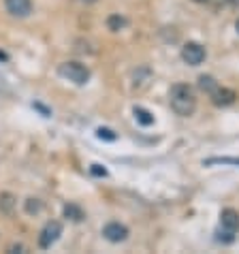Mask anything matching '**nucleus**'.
Listing matches in <instances>:
<instances>
[{
	"instance_id": "f257e3e1",
	"label": "nucleus",
	"mask_w": 239,
	"mask_h": 254,
	"mask_svg": "<svg viewBox=\"0 0 239 254\" xmlns=\"http://www.w3.org/2000/svg\"><path fill=\"white\" fill-rule=\"evenodd\" d=\"M169 103H171V109L178 116L190 118L196 109L194 90L188 83H175V86H171V92H169Z\"/></svg>"
},
{
	"instance_id": "f03ea898",
	"label": "nucleus",
	"mask_w": 239,
	"mask_h": 254,
	"mask_svg": "<svg viewBox=\"0 0 239 254\" xmlns=\"http://www.w3.org/2000/svg\"><path fill=\"white\" fill-rule=\"evenodd\" d=\"M58 73L64 77V79L73 81L75 86H86L90 81V68L81 62H75V60H68V62H62L58 66Z\"/></svg>"
},
{
	"instance_id": "7ed1b4c3",
	"label": "nucleus",
	"mask_w": 239,
	"mask_h": 254,
	"mask_svg": "<svg viewBox=\"0 0 239 254\" xmlns=\"http://www.w3.org/2000/svg\"><path fill=\"white\" fill-rule=\"evenodd\" d=\"M62 235V224L58 220H49L43 229H41V235H39V248L41 250H47L58 242Z\"/></svg>"
},
{
	"instance_id": "20e7f679",
	"label": "nucleus",
	"mask_w": 239,
	"mask_h": 254,
	"mask_svg": "<svg viewBox=\"0 0 239 254\" xmlns=\"http://www.w3.org/2000/svg\"><path fill=\"white\" fill-rule=\"evenodd\" d=\"M205 47L199 45V43H194V41H188V43L181 47V58H184L186 64H190V66H199L203 60H205Z\"/></svg>"
},
{
	"instance_id": "39448f33",
	"label": "nucleus",
	"mask_w": 239,
	"mask_h": 254,
	"mask_svg": "<svg viewBox=\"0 0 239 254\" xmlns=\"http://www.w3.org/2000/svg\"><path fill=\"white\" fill-rule=\"evenodd\" d=\"M103 237L111 244H122L128 239V227H124V224H120V222H109V224H105V229H103Z\"/></svg>"
},
{
	"instance_id": "423d86ee",
	"label": "nucleus",
	"mask_w": 239,
	"mask_h": 254,
	"mask_svg": "<svg viewBox=\"0 0 239 254\" xmlns=\"http://www.w3.org/2000/svg\"><path fill=\"white\" fill-rule=\"evenodd\" d=\"M4 6L13 17H28L32 13V0H4Z\"/></svg>"
},
{
	"instance_id": "0eeeda50",
	"label": "nucleus",
	"mask_w": 239,
	"mask_h": 254,
	"mask_svg": "<svg viewBox=\"0 0 239 254\" xmlns=\"http://www.w3.org/2000/svg\"><path fill=\"white\" fill-rule=\"evenodd\" d=\"M209 96H212V103L216 105V107H229V105H233L235 98H237V94L233 92V90L220 88V86H218Z\"/></svg>"
},
{
	"instance_id": "6e6552de",
	"label": "nucleus",
	"mask_w": 239,
	"mask_h": 254,
	"mask_svg": "<svg viewBox=\"0 0 239 254\" xmlns=\"http://www.w3.org/2000/svg\"><path fill=\"white\" fill-rule=\"evenodd\" d=\"M220 227L222 229H227L231 233H237L239 231V211L235 209H222V214H220Z\"/></svg>"
},
{
	"instance_id": "1a4fd4ad",
	"label": "nucleus",
	"mask_w": 239,
	"mask_h": 254,
	"mask_svg": "<svg viewBox=\"0 0 239 254\" xmlns=\"http://www.w3.org/2000/svg\"><path fill=\"white\" fill-rule=\"evenodd\" d=\"M152 79V70L147 66H141L135 70V75H132V90H137V92H141V90L147 88V83Z\"/></svg>"
},
{
	"instance_id": "9d476101",
	"label": "nucleus",
	"mask_w": 239,
	"mask_h": 254,
	"mask_svg": "<svg viewBox=\"0 0 239 254\" xmlns=\"http://www.w3.org/2000/svg\"><path fill=\"white\" fill-rule=\"evenodd\" d=\"M17 205V196L11 194V192H0V214L4 216H11L15 211Z\"/></svg>"
},
{
	"instance_id": "9b49d317",
	"label": "nucleus",
	"mask_w": 239,
	"mask_h": 254,
	"mask_svg": "<svg viewBox=\"0 0 239 254\" xmlns=\"http://www.w3.org/2000/svg\"><path fill=\"white\" fill-rule=\"evenodd\" d=\"M62 214H64V218H68V220H73V222H81L83 218H86L83 209L79 205H75V203H66V205L62 207Z\"/></svg>"
},
{
	"instance_id": "f8f14e48",
	"label": "nucleus",
	"mask_w": 239,
	"mask_h": 254,
	"mask_svg": "<svg viewBox=\"0 0 239 254\" xmlns=\"http://www.w3.org/2000/svg\"><path fill=\"white\" fill-rule=\"evenodd\" d=\"M43 201L37 199V196H28V199L24 201V211L28 216H39L41 211H43Z\"/></svg>"
},
{
	"instance_id": "ddd939ff",
	"label": "nucleus",
	"mask_w": 239,
	"mask_h": 254,
	"mask_svg": "<svg viewBox=\"0 0 239 254\" xmlns=\"http://www.w3.org/2000/svg\"><path fill=\"white\" fill-rule=\"evenodd\" d=\"M126 26H128V19H126L124 15H120V13H114V15L107 17V28L111 32H120Z\"/></svg>"
},
{
	"instance_id": "4468645a",
	"label": "nucleus",
	"mask_w": 239,
	"mask_h": 254,
	"mask_svg": "<svg viewBox=\"0 0 239 254\" xmlns=\"http://www.w3.org/2000/svg\"><path fill=\"white\" fill-rule=\"evenodd\" d=\"M132 114H135V120L141 126H152L154 124V116L147 109H143V107H135V109H132Z\"/></svg>"
},
{
	"instance_id": "2eb2a0df",
	"label": "nucleus",
	"mask_w": 239,
	"mask_h": 254,
	"mask_svg": "<svg viewBox=\"0 0 239 254\" xmlns=\"http://www.w3.org/2000/svg\"><path fill=\"white\" fill-rule=\"evenodd\" d=\"M199 88H201L205 94H212L214 90L218 88V81L214 79L212 75H201V77H199Z\"/></svg>"
},
{
	"instance_id": "dca6fc26",
	"label": "nucleus",
	"mask_w": 239,
	"mask_h": 254,
	"mask_svg": "<svg viewBox=\"0 0 239 254\" xmlns=\"http://www.w3.org/2000/svg\"><path fill=\"white\" fill-rule=\"evenodd\" d=\"M218 242H222V244H233L235 242V233H231V231H227V229H220L218 231Z\"/></svg>"
},
{
	"instance_id": "f3484780",
	"label": "nucleus",
	"mask_w": 239,
	"mask_h": 254,
	"mask_svg": "<svg viewBox=\"0 0 239 254\" xmlns=\"http://www.w3.org/2000/svg\"><path fill=\"white\" fill-rule=\"evenodd\" d=\"M96 137L98 139H103V141H116L118 139V135L111 128H98L96 130Z\"/></svg>"
},
{
	"instance_id": "a211bd4d",
	"label": "nucleus",
	"mask_w": 239,
	"mask_h": 254,
	"mask_svg": "<svg viewBox=\"0 0 239 254\" xmlns=\"http://www.w3.org/2000/svg\"><path fill=\"white\" fill-rule=\"evenodd\" d=\"M205 165H239V158H207Z\"/></svg>"
},
{
	"instance_id": "6ab92c4d",
	"label": "nucleus",
	"mask_w": 239,
	"mask_h": 254,
	"mask_svg": "<svg viewBox=\"0 0 239 254\" xmlns=\"http://www.w3.org/2000/svg\"><path fill=\"white\" fill-rule=\"evenodd\" d=\"M90 171H92V175H98V178H105V175H107V169L101 167V165H92Z\"/></svg>"
},
{
	"instance_id": "aec40b11",
	"label": "nucleus",
	"mask_w": 239,
	"mask_h": 254,
	"mask_svg": "<svg viewBox=\"0 0 239 254\" xmlns=\"http://www.w3.org/2000/svg\"><path fill=\"white\" fill-rule=\"evenodd\" d=\"M205 4H209V6H212V9H220L222 4H227V0H207Z\"/></svg>"
},
{
	"instance_id": "412c9836",
	"label": "nucleus",
	"mask_w": 239,
	"mask_h": 254,
	"mask_svg": "<svg viewBox=\"0 0 239 254\" xmlns=\"http://www.w3.org/2000/svg\"><path fill=\"white\" fill-rule=\"evenodd\" d=\"M24 250H26V248H24L22 244H11L9 248H6V252H24Z\"/></svg>"
},
{
	"instance_id": "4be33fe9",
	"label": "nucleus",
	"mask_w": 239,
	"mask_h": 254,
	"mask_svg": "<svg viewBox=\"0 0 239 254\" xmlns=\"http://www.w3.org/2000/svg\"><path fill=\"white\" fill-rule=\"evenodd\" d=\"M79 2H83V4H94V2H98V0H79Z\"/></svg>"
},
{
	"instance_id": "5701e85b",
	"label": "nucleus",
	"mask_w": 239,
	"mask_h": 254,
	"mask_svg": "<svg viewBox=\"0 0 239 254\" xmlns=\"http://www.w3.org/2000/svg\"><path fill=\"white\" fill-rule=\"evenodd\" d=\"M227 2H229V4H233V6H237V9H239V0H227Z\"/></svg>"
},
{
	"instance_id": "b1692460",
	"label": "nucleus",
	"mask_w": 239,
	"mask_h": 254,
	"mask_svg": "<svg viewBox=\"0 0 239 254\" xmlns=\"http://www.w3.org/2000/svg\"><path fill=\"white\" fill-rule=\"evenodd\" d=\"M192 2H199V4H205L207 0H192Z\"/></svg>"
},
{
	"instance_id": "393cba45",
	"label": "nucleus",
	"mask_w": 239,
	"mask_h": 254,
	"mask_svg": "<svg viewBox=\"0 0 239 254\" xmlns=\"http://www.w3.org/2000/svg\"><path fill=\"white\" fill-rule=\"evenodd\" d=\"M235 28H237V32H239V19H237V22H235Z\"/></svg>"
}]
</instances>
